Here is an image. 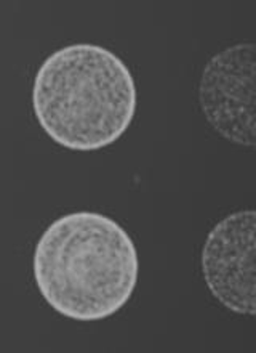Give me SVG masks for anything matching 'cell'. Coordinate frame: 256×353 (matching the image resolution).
I'll use <instances>...</instances> for the list:
<instances>
[{
  "mask_svg": "<svg viewBox=\"0 0 256 353\" xmlns=\"http://www.w3.org/2000/svg\"><path fill=\"white\" fill-rule=\"evenodd\" d=\"M32 272L45 302L74 321H101L124 308L140 259L127 230L100 212L61 215L39 238Z\"/></svg>",
  "mask_w": 256,
  "mask_h": 353,
  "instance_id": "1",
  "label": "cell"
},
{
  "mask_svg": "<svg viewBox=\"0 0 256 353\" xmlns=\"http://www.w3.org/2000/svg\"><path fill=\"white\" fill-rule=\"evenodd\" d=\"M130 68L109 48L72 43L42 61L32 84V111L52 141L71 151L116 143L136 114Z\"/></svg>",
  "mask_w": 256,
  "mask_h": 353,
  "instance_id": "2",
  "label": "cell"
},
{
  "mask_svg": "<svg viewBox=\"0 0 256 353\" xmlns=\"http://www.w3.org/2000/svg\"><path fill=\"white\" fill-rule=\"evenodd\" d=\"M205 286L226 310L256 316V210H237L206 234L200 254Z\"/></svg>",
  "mask_w": 256,
  "mask_h": 353,
  "instance_id": "4",
  "label": "cell"
},
{
  "mask_svg": "<svg viewBox=\"0 0 256 353\" xmlns=\"http://www.w3.org/2000/svg\"><path fill=\"white\" fill-rule=\"evenodd\" d=\"M199 106L221 139L256 148V42L226 47L206 61Z\"/></svg>",
  "mask_w": 256,
  "mask_h": 353,
  "instance_id": "3",
  "label": "cell"
}]
</instances>
